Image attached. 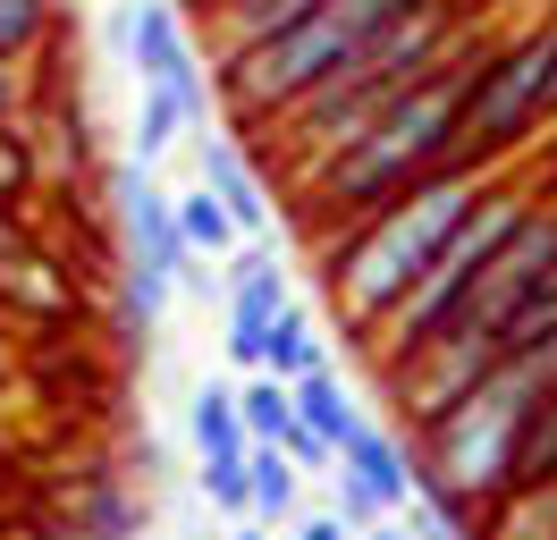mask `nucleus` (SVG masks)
<instances>
[{"instance_id":"1","label":"nucleus","mask_w":557,"mask_h":540,"mask_svg":"<svg viewBox=\"0 0 557 540\" xmlns=\"http://www.w3.org/2000/svg\"><path fill=\"white\" fill-rule=\"evenodd\" d=\"M482 60H490V51L448 42V51L422 68L381 119H372V135H363L355 152H338L330 169H313V202H330L338 220H363V211H381L388 195H406V186H422V177L473 161L456 127H465V94H473Z\"/></svg>"},{"instance_id":"2","label":"nucleus","mask_w":557,"mask_h":540,"mask_svg":"<svg viewBox=\"0 0 557 540\" xmlns=\"http://www.w3.org/2000/svg\"><path fill=\"white\" fill-rule=\"evenodd\" d=\"M482 161H456L440 169V177H422V186H406V195H388L381 211H363V229L330 254V296H338V312L347 321H363V330H381L388 304L414 287V270L448 245V229L482 202Z\"/></svg>"},{"instance_id":"3","label":"nucleus","mask_w":557,"mask_h":540,"mask_svg":"<svg viewBox=\"0 0 557 540\" xmlns=\"http://www.w3.org/2000/svg\"><path fill=\"white\" fill-rule=\"evenodd\" d=\"M557 389V338L523 346V355H498V364L465 389V397L431 422V465L422 481L448 490L456 506H490L516 472V439H523V414Z\"/></svg>"},{"instance_id":"4","label":"nucleus","mask_w":557,"mask_h":540,"mask_svg":"<svg viewBox=\"0 0 557 540\" xmlns=\"http://www.w3.org/2000/svg\"><path fill=\"white\" fill-rule=\"evenodd\" d=\"M406 9H414V0H321L313 17L278 26L271 42L228 51V60H220V101L237 110L245 127H271V119H287L313 85H330V76H338L388 17H406Z\"/></svg>"},{"instance_id":"5","label":"nucleus","mask_w":557,"mask_h":540,"mask_svg":"<svg viewBox=\"0 0 557 540\" xmlns=\"http://www.w3.org/2000/svg\"><path fill=\"white\" fill-rule=\"evenodd\" d=\"M523 211H532V195H523V186H507V177H490V186H482V202H473V211H465V220L448 229V245H440V254H431V262L414 270V287L388 304V321H381L388 364L422 355L431 338L448 330V321H456V304H465V287H473V270H482L490 254L507 245V229H516Z\"/></svg>"},{"instance_id":"6","label":"nucleus","mask_w":557,"mask_h":540,"mask_svg":"<svg viewBox=\"0 0 557 540\" xmlns=\"http://www.w3.org/2000/svg\"><path fill=\"white\" fill-rule=\"evenodd\" d=\"M549 68H557V26H532L523 42H507V51L482 60L473 94H465V127H456L473 161L523 144V135L549 119Z\"/></svg>"},{"instance_id":"7","label":"nucleus","mask_w":557,"mask_h":540,"mask_svg":"<svg viewBox=\"0 0 557 540\" xmlns=\"http://www.w3.org/2000/svg\"><path fill=\"white\" fill-rule=\"evenodd\" d=\"M557 270V211H523L516 229H507V245L490 254L482 270H473V287H465V304H456V321L448 330H465V338H490L498 346V330H507V312H516L541 279Z\"/></svg>"},{"instance_id":"8","label":"nucleus","mask_w":557,"mask_h":540,"mask_svg":"<svg viewBox=\"0 0 557 540\" xmlns=\"http://www.w3.org/2000/svg\"><path fill=\"white\" fill-rule=\"evenodd\" d=\"M119 42H127V60H136L144 85H170V94L186 101V119L211 127V85H203V68H195V51H186V26H177L170 0H136V9L119 17Z\"/></svg>"},{"instance_id":"9","label":"nucleus","mask_w":557,"mask_h":540,"mask_svg":"<svg viewBox=\"0 0 557 540\" xmlns=\"http://www.w3.org/2000/svg\"><path fill=\"white\" fill-rule=\"evenodd\" d=\"M287 304H296V287H287L278 254L245 245L237 270H228V364L237 371H262V330H271Z\"/></svg>"},{"instance_id":"10","label":"nucleus","mask_w":557,"mask_h":540,"mask_svg":"<svg viewBox=\"0 0 557 540\" xmlns=\"http://www.w3.org/2000/svg\"><path fill=\"white\" fill-rule=\"evenodd\" d=\"M119 186V229H127V270H152V279H170L177 287V270L195 262L186 245H177V211H170V195L144 177V169H119L110 177Z\"/></svg>"},{"instance_id":"11","label":"nucleus","mask_w":557,"mask_h":540,"mask_svg":"<svg viewBox=\"0 0 557 540\" xmlns=\"http://www.w3.org/2000/svg\"><path fill=\"white\" fill-rule=\"evenodd\" d=\"M195 169H203V195L228 211L237 245H262V236H271V195H262L253 161H245L228 135H203V144H195Z\"/></svg>"},{"instance_id":"12","label":"nucleus","mask_w":557,"mask_h":540,"mask_svg":"<svg viewBox=\"0 0 557 540\" xmlns=\"http://www.w3.org/2000/svg\"><path fill=\"white\" fill-rule=\"evenodd\" d=\"M330 456H338V472H355V481L372 490V506H381V515H397V506L414 499V456H406V447H397L381 422H363V414H355L347 439H338Z\"/></svg>"},{"instance_id":"13","label":"nucleus","mask_w":557,"mask_h":540,"mask_svg":"<svg viewBox=\"0 0 557 540\" xmlns=\"http://www.w3.org/2000/svg\"><path fill=\"white\" fill-rule=\"evenodd\" d=\"M321 0H220L211 9V34H220V60L228 51H253V42H271L278 26H296V17H313Z\"/></svg>"},{"instance_id":"14","label":"nucleus","mask_w":557,"mask_h":540,"mask_svg":"<svg viewBox=\"0 0 557 540\" xmlns=\"http://www.w3.org/2000/svg\"><path fill=\"white\" fill-rule=\"evenodd\" d=\"M287 405H296V422H305L313 439H330V447H338L347 422H355V397H347V380H338L330 364H313L305 380H287Z\"/></svg>"},{"instance_id":"15","label":"nucleus","mask_w":557,"mask_h":540,"mask_svg":"<svg viewBox=\"0 0 557 540\" xmlns=\"http://www.w3.org/2000/svg\"><path fill=\"white\" fill-rule=\"evenodd\" d=\"M69 304H76V287L42 254H17V262L0 270V312H69Z\"/></svg>"},{"instance_id":"16","label":"nucleus","mask_w":557,"mask_h":540,"mask_svg":"<svg viewBox=\"0 0 557 540\" xmlns=\"http://www.w3.org/2000/svg\"><path fill=\"white\" fill-rule=\"evenodd\" d=\"M170 211H177V245H186L195 262H220V254H237V229H228V211H220L203 186L170 195Z\"/></svg>"},{"instance_id":"17","label":"nucleus","mask_w":557,"mask_h":540,"mask_svg":"<svg viewBox=\"0 0 557 540\" xmlns=\"http://www.w3.org/2000/svg\"><path fill=\"white\" fill-rule=\"evenodd\" d=\"M321 364V338H313V312L305 304H287L271 330H262V371L271 380H305V371Z\"/></svg>"},{"instance_id":"18","label":"nucleus","mask_w":557,"mask_h":540,"mask_svg":"<svg viewBox=\"0 0 557 540\" xmlns=\"http://www.w3.org/2000/svg\"><path fill=\"white\" fill-rule=\"evenodd\" d=\"M186 439H195V456H245L253 439L237 422V389H203V397L186 405Z\"/></svg>"},{"instance_id":"19","label":"nucleus","mask_w":557,"mask_h":540,"mask_svg":"<svg viewBox=\"0 0 557 540\" xmlns=\"http://www.w3.org/2000/svg\"><path fill=\"white\" fill-rule=\"evenodd\" d=\"M490 540H557V481H532V490H498Z\"/></svg>"},{"instance_id":"20","label":"nucleus","mask_w":557,"mask_h":540,"mask_svg":"<svg viewBox=\"0 0 557 540\" xmlns=\"http://www.w3.org/2000/svg\"><path fill=\"white\" fill-rule=\"evenodd\" d=\"M245 499H253V524H287L296 515V465L278 447H245Z\"/></svg>"},{"instance_id":"21","label":"nucleus","mask_w":557,"mask_h":540,"mask_svg":"<svg viewBox=\"0 0 557 540\" xmlns=\"http://www.w3.org/2000/svg\"><path fill=\"white\" fill-rule=\"evenodd\" d=\"M186 127H195V119H186V101H177L170 85H144V101H136V161H127V169H152Z\"/></svg>"},{"instance_id":"22","label":"nucleus","mask_w":557,"mask_h":540,"mask_svg":"<svg viewBox=\"0 0 557 540\" xmlns=\"http://www.w3.org/2000/svg\"><path fill=\"white\" fill-rule=\"evenodd\" d=\"M532 481H557V389L523 414V439H516V472H507V490H532Z\"/></svg>"},{"instance_id":"23","label":"nucleus","mask_w":557,"mask_h":540,"mask_svg":"<svg viewBox=\"0 0 557 540\" xmlns=\"http://www.w3.org/2000/svg\"><path fill=\"white\" fill-rule=\"evenodd\" d=\"M237 422H245V439H253V447H271V439L296 422V405H287V380L253 371V380L237 389Z\"/></svg>"},{"instance_id":"24","label":"nucleus","mask_w":557,"mask_h":540,"mask_svg":"<svg viewBox=\"0 0 557 540\" xmlns=\"http://www.w3.org/2000/svg\"><path fill=\"white\" fill-rule=\"evenodd\" d=\"M397 515H406V540H473V532H465V506H456L448 490H431L422 465H414V499L397 506Z\"/></svg>"},{"instance_id":"25","label":"nucleus","mask_w":557,"mask_h":540,"mask_svg":"<svg viewBox=\"0 0 557 540\" xmlns=\"http://www.w3.org/2000/svg\"><path fill=\"white\" fill-rule=\"evenodd\" d=\"M541 338H557V270L516 304V312H507V330H498V355H523V346H541Z\"/></svg>"},{"instance_id":"26","label":"nucleus","mask_w":557,"mask_h":540,"mask_svg":"<svg viewBox=\"0 0 557 540\" xmlns=\"http://www.w3.org/2000/svg\"><path fill=\"white\" fill-rule=\"evenodd\" d=\"M42 34H51V0H0V60L9 68L35 60Z\"/></svg>"},{"instance_id":"27","label":"nucleus","mask_w":557,"mask_h":540,"mask_svg":"<svg viewBox=\"0 0 557 540\" xmlns=\"http://www.w3.org/2000/svg\"><path fill=\"white\" fill-rule=\"evenodd\" d=\"M203 499L211 515H228V524H253V499H245V456H203Z\"/></svg>"},{"instance_id":"28","label":"nucleus","mask_w":557,"mask_h":540,"mask_svg":"<svg viewBox=\"0 0 557 540\" xmlns=\"http://www.w3.org/2000/svg\"><path fill=\"white\" fill-rule=\"evenodd\" d=\"M26 186H35V135L0 127V211H17V202H26Z\"/></svg>"},{"instance_id":"29","label":"nucleus","mask_w":557,"mask_h":540,"mask_svg":"<svg viewBox=\"0 0 557 540\" xmlns=\"http://www.w3.org/2000/svg\"><path fill=\"white\" fill-rule=\"evenodd\" d=\"M330 490H338V524H347V532H372V524H388L381 506H372V490H363L355 472H338V465H330Z\"/></svg>"},{"instance_id":"30","label":"nucleus","mask_w":557,"mask_h":540,"mask_svg":"<svg viewBox=\"0 0 557 540\" xmlns=\"http://www.w3.org/2000/svg\"><path fill=\"white\" fill-rule=\"evenodd\" d=\"M85 524H94V540H136V515H127V499H119L110 481L85 499Z\"/></svg>"},{"instance_id":"31","label":"nucleus","mask_w":557,"mask_h":540,"mask_svg":"<svg viewBox=\"0 0 557 540\" xmlns=\"http://www.w3.org/2000/svg\"><path fill=\"white\" fill-rule=\"evenodd\" d=\"M271 447H278V456H287L296 472H330V465H338V456H330V439H313L305 422H287V431L271 439Z\"/></svg>"},{"instance_id":"32","label":"nucleus","mask_w":557,"mask_h":540,"mask_svg":"<svg viewBox=\"0 0 557 540\" xmlns=\"http://www.w3.org/2000/svg\"><path fill=\"white\" fill-rule=\"evenodd\" d=\"M17 110H26V76H17V68H9V60H0V127H9Z\"/></svg>"},{"instance_id":"33","label":"nucleus","mask_w":557,"mask_h":540,"mask_svg":"<svg viewBox=\"0 0 557 540\" xmlns=\"http://www.w3.org/2000/svg\"><path fill=\"white\" fill-rule=\"evenodd\" d=\"M287 540H355V532H347V524H338V515H305V524H296V532H287Z\"/></svg>"},{"instance_id":"34","label":"nucleus","mask_w":557,"mask_h":540,"mask_svg":"<svg viewBox=\"0 0 557 540\" xmlns=\"http://www.w3.org/2000/svg\"><path fill=\"white\" fill-rule=\"evenodd\" d=\"M17 254H26V220H17V211H0V270L17 262Z\"/></svg>"},{"instance_id":"35","label":"nucleus","mask_w":557,"mask_h":540,"mask_svg":"<svg viewBox=\"0 0 557 540\" xmlns=\"http://www.w3.org/2000/svg\"><path fill=\"white\" fill-rule=\"evenodd\" d=\"M355 540H406V524H372V532H355Z\"/></svg>"},{"instance_id":"36","label":"nucleus","mask_w":557,"mask_h":540,"mask_svg":"<svg viewBox=\"0 0 557 540\" xmlns=\"http://www.w3.org/2000/svg\"><path fill=\"white\" fill-rule=\"evenodd\" d=\"M228 540H262V524H237V532H228Z\"/></svg>"},{"instance_id":"37","label":"nucleus","mask_w":557,"mask_h":540,"mask_svg":"<svg viewBox=\"0 0 557 540\" xmlns=\"http://www.w3.org/2000/svg\"><path fill=\"white\" fill-rule=\"evenodd\" d=\"M0 371H9V321H0Z\"/></svg>"},{"instance_id":"38","label":"nucleus","mask_w":557,"mask_h":540,"mask_svg":"<svg viewBox=\"0 0 557 540\" xmlns=\"http://www.w3.org/2000/svg\"><path fill=\"white\" fill-rule=\"evenodd\" d=\"M549 110H557V68H549Z\"/></svg>"},{"instance_id":"39","label":"nucleus","mask_w":557,"mask_h":540,"mask_svg":"<svg viewBox=\"0 0 557 540\" xmlns=\"http://www.w3.org/2000/svg\"><path fill=\"white\" fill-rule=\"evenodd\" d=\"M203 9H220V0H203Z\"/></svg>"},{"instance_id":"40","label":"nucleus","mask_w":557,"mask_h":540,"mask_svg":"<svg viewBox=\"0 0 557 540\" xmlns=\"http://www.w3.org/2000/svg\"><path fill=\"white\" fill-rule=\"evenodd\" d=\"M0 321H9V312H0Z\"/></svg>"}]
</instances>
